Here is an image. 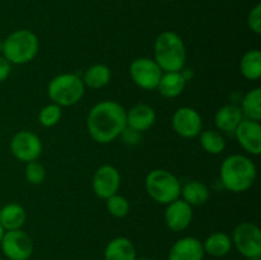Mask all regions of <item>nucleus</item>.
<instances>
[{"mask_svg":"<svg viewBox=\"0 0 261 260\" xmlns=\"http://www.w3.org/2000/svg\"><path fill=\"white\" fill-rule=\"evenodd\" d=\"M87 127L94 142L111 143L126 127V110L119 102L110 99L98 102L89 111Z\"/></svg>","mask_w":261,"mask_h":260,"instance_id":"nucleus-1","label":"nucleus"},{"mask_svg":"<svg viewBox=\"0 0 261 260\" xmlns=\"http://www.w3.org/2000/svg\"><path fill=\"white\" fill-rule=\"evenodd\" d=\"M256 166L249 157L232 154L224 158L221 165V183L224 189L232 193L249 190L256 178Z\"/></svg>","mask_w":261,"mask_h":260,"instance_id":"nucleus-2","label":"nucleus"},{"mask_svg":"<svg viewBox=\"0 0 261 260\" xmlns=\"http://www.w3.org/2000/svg\"><path fill=\"white\" fill-rule=\"evenodd\" d=\"M163 73L181 71L186 63V47L182 38L172 31L161 33L154 42V59Z\"/></svg>","mask_w":261,"mask_h":260,"instance_id":"nucleus-3","label":"nucleus"},{"mask_svg":"<svg viewBox=\"0 0 261 260\" xmlns=\"http://www.w3.org/2000/svg\"><path fill=\"white\" fill-rule=\"evenodd\" d=\"M40 48L38 37L30 30H17L3 42V56L10 64L23 65L36 58Z\"/></svg>","mask_w":261,"mask_h":260,"instance_id":"nucleus-4","label":"nucleus"},{"mask_svg":"<svg viewBox=\"0 0 261 260\" xmlns=\"http://www.w3.org/2000/svg\"><path fill=\"white\" fill-rule=\"evenodd\" d=\"M86 86L81 76L74 73H64L54 76L47 86V94L53 103L60 107L73 106L83 97Z\"/></svg>","mask_w":261,"mask_h":260,"instance_id":"nucleus-5","label":"nucleus"},{"mask_svg":"<svg viewBox=\"0 0 261 260\" xmlns=\"http://www.w3.org/2000/svg\"><path fill=\"white\" fill-rule=\"evenodd\" d=\"M145 190L153 200L167 205L180 198L181 184L170 171L157 168L150 171L145 177Z\"/></svg>","mask_w":261,"mask_h":260,"instance_id":"nucleus-6","label":"nucleus"},{"mask_svg":"<svg viewBox=\"0 0 261 260\" xmlns=\"http://www.w3.org/2000/svg\"><path fill=\"white\" fill-rule=\"evenodd\" d=\"M232 244L237 251L246 259L261 256V231L251 222H242L237 224L232 235Z\"/></svg>","mask_w":261,"mask_h":260,"instance_id":"nucleus-7","label":"nucleus"},{"mask_svg":"<svg viewBox=\"0 0 261 260\" xmlns=\"http://www.w3.org/2000/svg\"><path fill=\"white\" fill-rule=\"evenodd\" d=\"M10 152L20 162L37 161L42 153V142L37 134L28 130H20L10 140Z\"/></svg>","mask_w":261,"mask_h":260,"instance_id":"nucleus-8","label":"nucleus"},{"mask_svg":"<svg viewBox=\"0 0 261 260\" xmlns=\"http://www.w3.org/2000/svg\"><path fill=\"white\" fill-rule=\"evenodd\" d=\"M130 76L138 87L147 91L157 89L160 79L162 76V69L153 59L138 58L130 64Z\"/></svg>","mask_w":261,"mask_h":260,"instance_id":"nucleus-9","label":"nucleus"},{"mask_svg":"<svg viewBox=\"0 0 261 260\" xmlns=\"http://www.w3.org/2000/svg\"><path fill=\"white\" fill-rule=\"evenodd\" d=\"M0 246L8 260H28L33 252L32 240L22 229L5 231Z\"/></svg>","mask_w":261,"mask_h":260,"instance_id":"nucleus-10","label":"nucleus"},{"mask_svg":"<svg viewBox=\"0 0 261 260\" xmlns=\"http://www.w3.org/2000/svg\"><path fill=\"white\" fill-rule=\"evenodd\" d=\"M172 127L182 138L198 137L203 129V119L195 109L189 106L180 107L172 116Z\"/></svg>","mask_w":261,"mask_h":260,"instance_id":"nucleus-11","label":"nucleus"},{"mask_svg":"<svg viewBox=\"0 0 261 260\" xmlns=\"http://www.w3.org/2000/svg\"><path fill=\"white\" fill-rule=\"evenodd\" d=\"M121 176L119 170L111 165H103L97 168L92 178L94 194L101 199H107L119 191Z\"/></svg>","mask_w":261,"mask_h":260,"instance_id":"nucleus-12","label":"nucleus"},{"mask_svg":"<svg viewBox=\"0 0 261 260\" xmlns=\"http://www.w3.org/2000/svg\"><path fill=\"white\" fill-rule=\"evenodd\" d=\"M234 135L239 144L252 155H259L261 153V125L259 121L244 119L237 129Z\"/></svg>","mask_w":261,"mask_h":260,"instance_id":"nucleus-13","label":"nucleus"},{"mask_svg":"<svg viewBox=\"0 0 261 260\" xmlns=\"http://www.w3.org/2000/svg\"><path fill=\"white\" fill-rule=\"evenodd\" d=\"M193 221V206L182 199H176L167 204L165 212L166 226L173 232H181L188 228Z\"/></svg>","mask_w":261,"mask_h":260,"instance_id":"nucleus-14","label":"nucleus"},{"mask_svg":"<svg viewBox=\"0 0 261 260\" xmlns=\"http://www.w3.org/2000/svg\"><path fill=\"white\" fill-rule=\"evenodd\" d=\"M203 242L193 236L182 237L172 245L168 254V260H203Z\"/></svg>","mask_w":261,"mask_h":260,"instance_id":"nucleus-15","label":"nucleus"},{"mask_svg":"<svg viewBox=\"0 0 261 260\" xmlns=\"http://www.w3.org/2000/svg\"><path fill=\"white\" fill-rule=\"evenodd\" d=\"M155 111L147 103H137L126 111V126L138 133L149 130L155 122Z\"/></svg>","mask_w":261,"mask_h":260,"instance_id":"nucleus-16","label":"nucleus"},{"mask_svg":"<svg viewBox=\"0 0 261 260\" xmlns=\"http://www.w3.org/2000/svg\"><path fill=\"white\" fill-rule=\"evenodd\" d=\"M241 109L236 105H224L214 116V122H216L217 129L222 130L224 133H234L240 122L244 120Z\"/></svg>","mask_w":261,"mask_h":260,"instance_id":"nucleus-17","label":"nucleus"},{"mask_svg":"<svg viewBox=\"0 0 261 260\" xmlns=\"http://www.w3.org/2000/svg\"><path fill=\"white\" fill-rule=\"evenodd\" d=\"M105 260H135L137 250L126 237H115L107 244L103 252Z\"/></svg>","mask_w":261,"mask_h":260,"instance_id":"nucleus-18","label":"nucleus"},{"mask_svg":"<svg viewBox=\"0 0 261 260\" xmlns=\"http://www.w3.org/2000/svg\"><path fill=\"white\" fill-rule=\"evenodd\" d=\"M188 79L181 71H166L162 74L157 89L166 98H175L182 93Z\"/></svg>","mask_w":261,"mask_h":260,"instance_id":"nucleus-19","label":"nucleus"},{"mask_svg":"<svg viewBox=\"0 0 261 260\" xmlns=\"http://www.w3.org/2000/svg\"><path fill=\"white\" fill-rule=\"evenodd\" d=\"M27 214L24 208L17 203H9L0 209V224L4 231L20 229L24 224Z\"/></svg>","mask_w":261,"mask_h":260,"instance_id":"nucleus-20","label":"nucleus"},{"mask_svg":"<svg viewBox=\"0 0 261 260\" xmlns=\"http://www.w3.org/2000/svg\"><path fill=\"white\" fill-rule=\"evenodd\" d=\"M232 246L233 244H232L231 236L224 232H214V233L209 235L205 241L203 242L204 252L214 257L226 256L231 251Z\"/></svg>","mask_w":261,"mask_h":260,"instance_id":"nucleus-21","label":"nucleus"},{"mask_svg":"<svg viewBox=\"0 0 261 260\" xmlns=\"http://www.w3.org/2000/svg\"><path fill=\"white\" fill-rule=\"evenodd\" d=\"M111 76L112 73L109 66L105 64H94L87 69L82 81H83L84 86L88 88L99 89L110 83Z\"/></svg>","mask_w":261,"mask_h":260,"instance_id":"nucleus-22","label":"nucleus"},{"mask_svg":"<svg viewBox=\"0 0 261 260\" xmlns=\"http://www.w3.org/2000/svg\"><path fill=\"white\" fill-rule=\"evenodd\" d=\"M182 200L193 205H203L209 199V189L205 184L200 181H190L181 186Z\"/></svg>","mask_w":261,"mask_h":260,"instance_id":"nucleus-23","label":"nucleus"},{"mask_svg":"<svg viewBox=\"0 0 261 260\" xmlns=\"http://www.w3.org/2000/svg\"><path fill=\"white\" fill-rule=\"evenodd\" d=\"M240 70L242 75L249 81H257L261 76V53L252 48L245 53L240 63Z\"/></svg>","mask_w":261,"mask_h":260,"instance_id":"nucleus-24","label":"nucleus"},{"mask_svg":"<svg viewBox=\"0 0 261 260\" xmlns=\"http://www.w3.org/2000/svg\"><path fill=\"white\" fill-rule=\"evenodd\" d=\"M241 111L244 117L252 121H259L261 120V89L259 87L251 89L245 94L242 99Z\"/></svg>","mask_w":261,"mask_h":260,"instance_id":"nucleus-25","label":"nucleus"},{"mask_svg":"<svg viewBox=\"0 0 261 260\" xmlns=\"http://www.w3.org/2000/svg\"><path fill=\"white\" fill-rule=\"evenodd\" d=\"M199 137L201 147L209 154H221L226 148V140L217 130H204Z\"/></svg>","mask_w":261,"mask_h":260,"instance_id":"nucleus-26","label":"nucleus"},{"mask_svg":"<svg viewBox=\"0 0 261 260\" xmlns=\"http://www.w3.org/2000/svg\"><path fill=\"white\" fill-rule=\"evenodd\" d=\"M106 206L109 213L115 218H124L129 213V200L120 194H114L106 199Z\"/></svg>","mask_w":261,"mask_h":260,"instance_id":"nucleus-27","label":"nucleus"},{"mask_svg":"<svg viewBox=\"0 0 261 260\" xmlns=\"http://www.w3.org/2000/svg\"><path fill=\"white\" fill-rule=\"evenodd\" d=\"M61 107L56 103H50L43 106L38 112V121L42 126L53 127L60 121Z\"/></svg>","mask_w":261,"mask_h":260,"instance_id":"nucleus-28","label":"nucleus"},{"mask_svg":"<svg viewBox=\"0 0 261 260\" xmlns=\"http://www.w3.org/2000/svg\"><path fill=\"white\" fill-rule=\"evenodd\" d=\"M25 178L30 184L32 185H40L45 181L46 178V170L40 162L37 161H32V162H28L25 166Z\"/></svg>","mask_w":261,"mask_h":260,"instance_id":"nucleus-29","label":"nucleus"},{"mask_svg":"<svg viewBox=\"0 0 261 260\" xmlns=\"http://www.w3.org/2000/svg\"><path fill=\"white\" fill-rule=\"evenodd\" d=\"M247 24L249 28L256 35L261 33V4L257 3L251 10H250L249 15H247Z\"/></svg>","mask_w":261,"mask_h":260,"instance_id":"nucleus-30","label":"nucleus"},{"mask_svg":"<svg viewBox=\"0 0 261 260\" xmlns=\"http://www.w3.org/2000/svg\"><path fill=\"white\" fill-rule=\"evenodd\" d=\"M120 135L122 137L124 142L129 143V144H137L140 139V133L135 132V130L130 129V127L127 126L122 130V133Z\"/></svg>","mask_w":261,"mask_h":260,"instance_id":"nucleus-31","label":"nucleus"},{"mask_svg":"<svg viewBox=\"0 0 261 260\" xmlns=\"http://www.w3.org/2000/svg\"><path fill=\"white\" fill-rule=\"evenodd\" d=\"M10 71H12V64L4 56H0V83H3L9 76Z\"/></svg>","mask_w":261,"mask_h":260,"instance_id":"nucleus-32","label":"nucleus"},{"mask_svg":"<svg viewBox=\"0 0 261 260\" xmlns=\"http://www.w3.org/2000/svg\"><path fill=\"white\" fill-rule=\"evenodd\" d=\"M4 228H3L2 227V224H0V242H2V239H3V236H4Z\"/></svg>","mask_w":261,"mask_h":260,"instance_id":"nucleus-33","label":"nucleus"},{"mask_svg":"<svg viewBox=\"0 0 261 260\" xmlns=\"http://www.w3.org/2000/svg\"><path fill=\"white\" fill-rule=\"evenodd\" d=\"M135 260H150L149 257H137Z\"/></svg>","mask_w":261,"mask_h":260,"instance_id":"nucleus-34","label":"nucleus"},{"mask_svg":"<svg viewBox=\"0 0 261 260\" xmlns=\"http://www.w3.org/2000/svg\"><path fill=\"white\" fill-rule=\"evenodd\" d=\"M2 48H3V42L0 41V54H2Z\"/></svg>","mask_w":261,"mask_h":260,"instance_id":"nucleus-35","label":"nucleus"},{"mask_svg":"<svg viewBox=\"0 0 261 260\" xmlns=\"http://www.w3.org/2000/svg\"><path fill=\"white\" fill-rule=\"evenodd\" d=\"M247 260H261L260 257H254V259H247Z\"/></svg>","mask_w":261,"mask_h":260,"instance_id":"nucleus-36","label":"nucleus"},{"mask_svg":"<svg viewBox=\"0 0 261 260\" xmlns=\"http://www.w3.org/2000/svg\"><path fill=\"white\" fill-rule=\"evenodd\" d=\"M0 260H3V259H0Z\"/></svg>","mask_w":261,"mask_h":260,"instance_id":"nucleus-37","label":"nucleus"}]
</instances>
